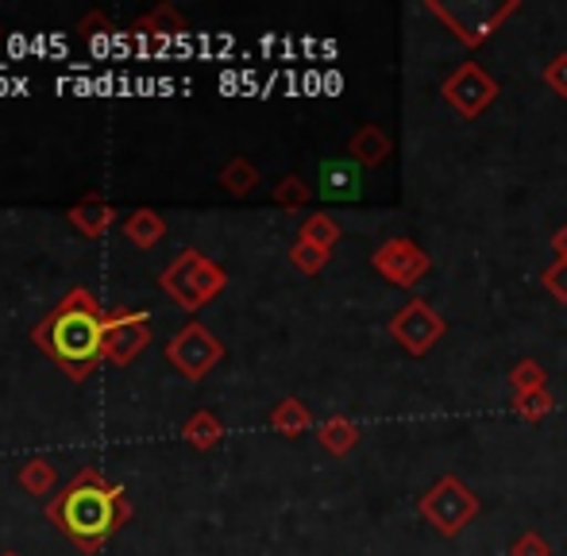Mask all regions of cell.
<instances>
[{"instance_id":"cell-1","label":"cell","mask_w":567,"mask_h":556,"mask_svg":"<svg viewBox=\"0 0 567 556\" xmlns=\"http://www.w3.org/2000/svg\"><path fill=\"white\" fill-rule=\"evenodd\" d=\"M105 317L97 294L74 286L43 321L31 329L35 348L74 383H85L105 363Z\"/></svg>"},{"instance_id":"cell-2","label":"cell","mask_w":567,"mask_h":556,"mask_svg":"<svg viewBox=\"0 0 567 556\" xmlns=\"http://www.w3.org/2000/svg\"><path fill=\"white\" fill-rule=\"evenodd\" d=\"M47 518L70 537L82 553H101L109 537L132 518V506L120 483H109L101 467H82L66 487L54 491Z\"/></svg>"},{"instance_id":"cell-3","label":"cell","mask_w":567,"mask_h":556,"mask_svg":"<svg viewBox=\"0 0 567 556\" xmlns=\"http://www.w3.org/2000/svg\"><path fill=\"white\" fill-rule=\"evenodd\" d=\"M158 286L171 301H178V309L186 313H197L202 306H209L220 290L228 286V275L220 264H213L209 256H202L197 248H186L163 275H158Z\"/></svg>"},{"instance_id":"cell-4","label":"cell","mask_w":567,"mask_h":556,"mask_svg":"<svg viewBox=\"0 0 567 556\" xmlns=\"http://www.w3.org/2000/svg\"><path fill=\"white\" fill-rule=\"evenodd\" d=\"M425 12L436 16L444 28L455 35V43L478 51L491 43L498 28H506L509 16L522 12V0H502V4H486V0H463V4H449V0H425Z\"/></svg>"},{"instance_id":"cell-5","label":"cell","mask_w":567,"mask_h":556,"mask_svg":"<svg viewBox=\"0 0 567 556\" xmlns=\"http://www.w3.org/2000/svg\"><path fill=\"white\" fill-rule=\"evenodd\" d=\"M417 511L441 537H460L463 529L478 518L483 503H478V495L460 480V475H441V480L421 495Z\"/></svg>"},{"instance_id":"cell-6","label":"cell","mask_w":567,"mask_h":556,"mask_svg":"<svg viewBox=\"0 0 567 556\" xmlns=\"http://www.w3.org/2000/svg\"><path fill=\"white\" fill-rule=\"evenodd\" d=\"M386 329H390V337L398 340V348H402L405 356H413V360H425V356L444 340L449 321H444L441 309H436L429 298H410L394 317H390Z\"/></svg>"},{"instance_id":"cell-7","label":"cell","mask_w":567,"mask_h":556,"mask_svg":"<svg viewBox=\"0 0 567 556\" xmlns=\"http://www.w3.org/2000/svg\"><path fill=\"white\" fill-rule=\"evenodd\" d=\"M163 352H166V360H171V368H178L189 383H197V379H205L225 360V340H220L209 325L189 321L186 329H178L166 340Z\"/></svg>"},{"instance_id":"cell-8","label":"cell","mask_w":567,"mask_h":556,"mask_svg":"<svg viewBox=\"0 0 567 556\" xmlns=\"http://www.w3.org/2000/svg\"><path fill=\"white\" fill-rule=\"evenodd\" d=\"M371 267H374V275L386 278L390 286L410 290V286H417L421 278L433 271V259H429V251L421 248L417 240H410V236H390V240H382L379 248L371 251Z\"/></svg>"},{"instance_id":"cell-9","label":"cell","mask_w":567,"mask_h":556,"mask_svg":"<svg viewBox=\"0 0 567 556\" xmlns=\"http://www.w3.org/2000/svg\"><path fill=\"white\" fill-rule=\"evenodd\" d=\"M441 97L449 101L463 121H478V116L494 105V97H498V82H494L478 62H460V66L444 78Z\"/></svg>"},{"instance_id":"cell-10","label":"cell","mask_w":567,"mask_h":556,"mask_svg":"<svg viewBox=\"0 0 567 556\" xmlns=\"http://www.w3.org/2000/svg\"><path fill=\"white\" fill-rule=\"evenodd\" d=\"M151 344V317L143 309H109L105 317V360L127 368Z\"/></svg>"},{"instance_id":"cell-11","label":"cell","mask_w":567,"mask_h":556,"mask_svg":"<svg viewBox=\"0 0 567 556\" xmlns=\"http://www.w3.org/2000/svg\"><path fill=\"white\" fill-rule=\"evenodd\" d=\"M317 197L321 202H359L363 197V166H355L348 155L343 158H329L321 166V178H317Z\"/></svg>"},{"instance_id":"cell-12","label":"cell","mask_w":567,"mask_h":556,"mask_svg":"<svg viewBox=\"0 0 567 556\" xmlns=\"http://www.w3.org/2000/svg\"><path fill=\"white\" fill-rule=\"evenodd\" d=\"M394 155V140L379 128V124H359L348 140V158L363 171H379L382 163H390Z\"/></svg>"},{"instance_id":"cell-13","label":"cell","mask_w":567,"mask_h":556,"mask_svg":"<svg viewBox=\"0 0 567 556\" xmlns=\"http://www.w3.org/2000/svg\"><path fill=\"white\" fill-rule=\"evenodd\" d=\"M70 225L78 228V233L85 236V240H101V236L113 228V220H116V209L105 202L101 194H90L85 202H78V205H70Z\"/></svg>"},{"instance_id":"cell-14","label":"cell","mask_w":567,"mask_h":556,"mask_svg":"<svg viewBox=\"0 0 567 556\" xmlns=\"http://www.w3.org/2000/svg\"><path fill=\"white\" fill-rule=\"evenodd\" d=\"M359 436H363V429H359V421H351L348 414H332L317 425V441H321V449L329 452V456H348V452L359 444Z\"/></svg>"},{"instance_id":"cell-15","label":"cell","mask_w":567,"mask_h":556,"mask_svg":"<svg viewBox=\"0 0 567 556\" xmlns=\"http://www.w3.org/2000/svg\"><path fill=\"white\" fill-rule=\"evenodd\" d=\"M270 429H275L278 436H301L313 429V414H309V406L301 399H282L275 410H270Z\"/></svg>"},{"instance_id":"cell-16","label":"cell","mask_w":567,"mask_h":556,"mask_svg":"<svg viewBox=\"0 0 567 556\" xmlns=\"http://www.w3.org/2000/svg\"><path fill=\"white\" fill-rule=\"evenodd\" d=\"M182 436H186V444H194L197 452H209L225 441V425H220V418L213 414V410H197V414L186 418Z\"/></svg>"},{"instance_id":"cell-17","label":"cell","mask_w":567,"mask_h":556,"mask_svg":"<svg viewBox=\"0 0 567 556\" xmlns=\"http://www.w3.org/2000/svg\"><path fill=\"white\" fill-rule=\"evenodd\" d=\"M16 480H20V487L28 491V495H51V491L59 487V467L47 456H31L20 464Z\"/></svg>"},{"instance_id":"cell-18","label":"cell","mask_w":567,"mask_h":556,"mask_svg":"<svg viewBox=\"0 0 567 556\" xmlns=\"http://www.w3.org/2000/svg\"><path fill=\"white\" fill-rule=\"evenodd\" d=\"M124 236L135 244V248H155L166 236V220L158 217L155 209H135L132 217L124 220Z\"/></svg>"},{"instance_id":"cell-19","label":"cell","mask_w":567,"mask_h":556,"mask_svg":"<svg viewBox=\"0 0 567 556\" xmlns=\"http://www.w3.org/2000/svg\"><path fill=\"white\" fill-rule=\"evenodd\" d=\"M217 178H220V186H225L231 197H247L255 186H259V166H255L251 158L236 155V158H228V163L220 166Z\"/></svg>"},{"instance_id":"cell-20","label":"cell","mask_w":567,"mask_h":556,"mask_svg":"<svg viewBox=\"0 0 567 556\" xmlns=\"http://www.w3.org/2000/svg\"><path fill=\"white\" fill-rule=\"evenodd\" d=\"M132 31H143V35H182L186 31V16L174 4H158L155 12L140 16Z\"/></svg>"},{"instance_id":"cell-21","label":"cell","mask_w":567,"mask_h":556,"mask_svg":"<svg viewBox=\"0 0 567 556\" xmlns=\"http://www.w3.org/2000/svg\"><path fill=\"white\" fill-rule=\"evenodd\" d=\"M270 202H275L278 209H286V213H301L309 202H313V186H309L301 174H286V178H278Z\"/></svg>"},{"instance_id":"cell-22","label":"cell","mask_w":567,"mask_h":556,"mask_svg":"<svg viewBox=\"0 0 567 556\" xmlns=\"http://www.w3.org/2000/svg\"><path fill=\"white\" fill-rule=\"evenodd\" d=\"M298 240L313 244V248H329V251H332V248L340 244V225L329 217V213H313V217L301 220Z\"/></svg>"},{"instance_id":"cell-23","label":"cell","mask_w":567,"mask_h":556,"mask_svg":"<svg viewBox=\"0 0 567 556\" xmlns=\"http://www.w3.org/2000/svg\"><path fill=\"white\" fill-rule=\"evenodd\" d=\"M509 391L514 394H540L548 391V371L537 360H517L509 371Z\"/></svg>"},{"instance_id":"cell-24","label":"cell","mask_w":567,"mask_h":556,"mask_svg":"<svg viewBox=\"0 0 567 556\" xmlns=\"http://www.w3.org/2000/svg\"><path fill=\"white\" fill-rule=\"evenodd\" d=\"M509 410H514V414L522 418V421H529V425H540V421L553 418L556 402H553V394H548V391H540V394H514Z\"/></svg>"},{"instance_id":"cell-25","label":"cell","mask_w":567,"mask_h":556,"mask_svg":"<svg viewBox=\"0 0 567 556\" xmlns=\"http://www.w3.org/2000/svg\"><path fill=\"white\" fill-rule=\"evenodd\" d=\"M290 264L298 267L301 275H321L324 267L332 264V251L329 248H313V244H306V240H293Z\"/></svg>"},{"instance_id":"cell-26","label":"cell","mask_w":567,"mask_h":556,"mask_svg":"<svg viewBox=\"0 0 567 556\" xmlns=\"http://www.w3.org/2000/svg\"><path fill=\"white\" fill-rule=\"evenodd\" d=\"M540 286H545L560 306H567V259H553V264L540 271Z\"/></svg>"},{"instance_id":"cell-27","label":"cell","mask_w":567,"mask_h":556,"mask_svg":"<svg viewBox=\"0 0 567 556\" xmlns=\"http://www.w3.org/2000/svg\"><path fill=\"white\" fill-rule=\"evenodd\" d=\"M509 556H553V545H548V537L537 534V529H525V534L514 537Z\"/></svg>"},{"instance_id":"cell-28","label":"cell","mask_w":567,"mask_h":556,"mask_svg":"<svg viewBox=\"0 0 567 556\" xmlns=\"http://www.w3.org/2000/svg\"><path fill=\"white\" fill-rule=\"evenodd\" d=\"M540 78H545V85L556 93V97H564V101H567V51H564V54H556V59L548 62L545 74H540Z\"/></svg>"},{"instance_id":"cell-29","label":"cell","mask_w":567,"mask_h":556,"mask_svg":"<svg viewBox=\"0 0 567 556\" xmlns=\"http://www.w3.org/2000/svg\"><path fill=\"white\" fill-rule=\"evenodd\" d=\"M109 31H116V23L109 20L105 12H90L78 20V35L82 39H93V35H109Z\"/></svg>"},{"instance_id":"cell-30","label":"cell","mask_w":567,"mask_h":556,"mask_svg":"<svg viewBox=\"0 0 567 556\" xmlns=\"http://www.w3.org/2000/svg\"><path fill=\"white\" fill-rule=\"evenodd\" d=\"M553 251H556V259H567V225L553 233Z\"/></svg>"},{"instance_id":"cell-31","label":"cell","mask_w":567,"mask_h":556,"mask_svg":"<svg viewBox=\"0 0 567 556\" xmlns=\"http://www.w3.org/2000/svg\"><path fill=\"white\" fill-rule=\"evenodd\" d=\"M0 556H16V553H0Z\"/></svg>"}]
</instances>
